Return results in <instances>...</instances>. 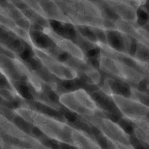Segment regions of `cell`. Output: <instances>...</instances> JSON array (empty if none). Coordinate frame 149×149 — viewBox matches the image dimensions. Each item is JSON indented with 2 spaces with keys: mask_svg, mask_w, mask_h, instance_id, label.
Masks as SVG:
<instances>
[{
  "mask_svg": "<svg viewBox=\"0 0 149 149\" xmlns=\"http://www.w3.org/2000/svg\"><path fill=\"white\" fill-rule=\"evenodd\" d=\"M31 47L34 54L42 66L49 73L62 80H72L77 77V72L67 63L59 61L48 52L36 47L32 43Z\"/></svg>",
  "mask_w": 149,
  "mask_h": 149,
  "instance_id": "obj_3",
  "label": "cell"
},
{
  "mask_svg": "<svg viewBox=\"0 0 149 149\" xmlns=\"http://www.w3.org/2000/svg\"><path fill=\"white\" fill-rule=\"evenodd\" d=\"M65 23L87 26L94 23V6L88 0H52Z\"/></svg>",
  "mask_w": 149,
  "mask_h": 149,
  "instance_id": "obj_2",
  "label": "cell"
},
{
  "mask_svg": "<svg viewBox=\"0 0 149 149\" xmlns=\"http://www.w3.org/2000/svg\"><path fill=\"white\" fill-rule=\"evenodd\" d=\"M72 139L73 146L77 149H99L95 144L86 134L73 127Z\"/></svg>",
  "mask_w": 149,
  "mask_h": 149,
  "instance_id": "obj_6",
  "label": "cell"
},
{
  "mask_svg": "<svg viewBox=\"0 0 149 149\" xmlns=\"http://www.w3.org/2000/svg\"><path fill=\"white\" fill-rule=\"evenodd\" d=\"M42 30L49 37L55 44L63 51L77 59L80 61L84 59V55L82 49L72 40L57 34L50 27H44Z\"/></svg>",
  "mask_w": 149,
  "mask_h": 149,
  "instance_id": "obj_5",
  "label": "cell"
},
{
  "mask_svg": "<svg viewBox=\"0 0 149 149\" xmlns=\"http://www.w3.org/2000/svg\"><path fill=\"white\" fill-rule=\"evenodd\" d=\"M138 16L139 17V23L144 24L149 18L148 15L143 10H140L138 12Z\"/></svg>",
  "mask_w": 149,
  "mask_h": 149,
  "instance_id": "obj_7",
  "label": "cell"
},
{
  "mask_svg": "<svg viewBox=\"0 0 149 149\" xmlns=\"http://www.w3.org/2000/svg\"><path fill=\"white\" fill-rule=\"evenodd\" d=\"M146 8H147V9H148V10L149 11V2L147 3V4H146Z\"/></svg>",
  "mask_w": 149,
  "mask_h": 149,
  "instance_id": "obj_9",
  "label": "cell"
},
{
  "mask_svg": "<svg viewBox=\"0 0 149 149\" xmlns=\"http://www.w3.org/2000/svg\"><path fill=\"white\" fill-rule=\"evenodd\" d=\"M59 101L70 111L83 116L91 115L96 108L94 101L82 88L62 94Z\"/></svg>",
  "mask_w": 149,
  "mask_h": 149,
  "instance_id": "obj_4",
  "label": "cell"
},
{
  "mask_svg": "<svg viewBox=\"0 0 149 149\" xmlns=\"http://www.w3.org/2000/svg\"><path fill=\"white\" fill-rule=\"evenodd\" d=\"M136 49V45L135 42H133L132 44V45H131V47H130V52H131L132 54H133L135 52Z\"/></svg>",
  "mask_w": 149,
  "mask_h": 149,
  "instance_id": "obj_8",
  "label": "cell"
},
{
  "mask_svg": "<svg viewBox=\"0 0 149 149\" xmlns=\"http://www.w3.org/2000/svg\"><path fill=\"white\" fill-rule=\"evenodd\" d=\"M15 112L48 138L73 146L72 139L73 127L71 126L25 107L17 108Z\"/></svg>",
  "mask_w": 149,
  "mask_h": 149,
  "instance_id": "obj_1",
  "label": "cell"
}]
</instances>
